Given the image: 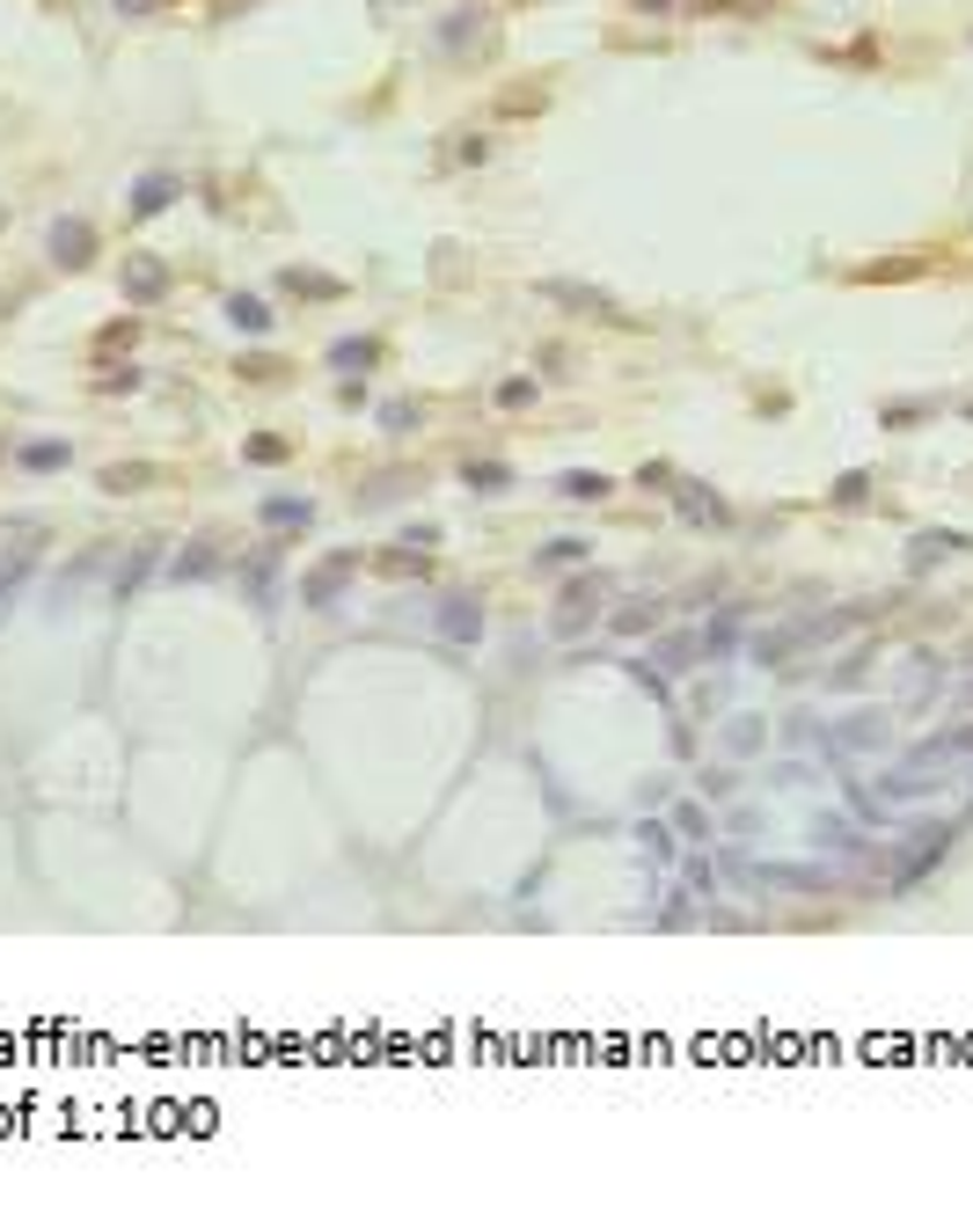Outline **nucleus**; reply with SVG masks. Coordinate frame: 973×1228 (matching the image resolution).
Masks as SVG:
<instances>
[{
  "instance_id": "f257e3e1",
  "label": "nucleus",
  "mask_w": 973,
  "mask_h": 1228,
  "mask_svg": "<svg viewBox=\"0 0 973 1228\" xmlns=\"http://www.w3.org/2000/svg\"><path fill=\"white\" fill-rule=\"evenodd\" d=\"M67 461V446L59 439H37V446H23V468H59Z\"/></svg>"
},
{
  "instance_id": "f03ea898",
  "label": "nucleus",
  "mask_w": 973,
  "mask_h": 1228,
  "mask_svg": "<svg viewBox=\"0 0 973 1228\" xmlns=\"http://www.w3.org/2000/svg\"><path fill=\"white\" fill-rule=\"evenodd\" d=\"M73 257H88V227H59V264H73Z\"/></svg>"
},
{
  "instance_id": "7ed1b4c3",
  "label": "nucleus",
  "mask_w": 973,
  "mask_h": 1228,
  "mask_svg": "<svg viewBox=\"0 0 973 1228\" xmlns=\"http://www.w3.org/2000/svg\"><path fill=\"white\" fill-rule=\"evenodd\" d=\"M132 293L154 300V293H162V264H132Z\"/></svg>"
},
{
  "instance_id": "20e7f679",
  "label": "nucleus",
  "mask_w": 973,
  "mask_h": 1228,
  "mask_svg": "<svg viewBox=\"0 0 973 1228\" xmlns=\"http://www.w3.org/2000/svg\"><path fill=\"white\" fill-rule=\"evenodd\" d=\"M118 8H154V0H118Z\"/></svg>"
}]
</instances>
